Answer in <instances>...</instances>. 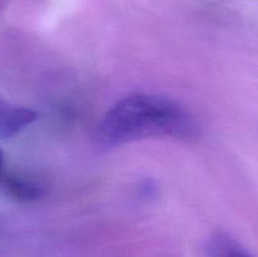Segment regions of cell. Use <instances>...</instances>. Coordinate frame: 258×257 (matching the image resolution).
Instances as JSON below:
<instances>
[{
	"instance_id": "5b68a950",
	"label": "cell",
	"mask_w": 258,
	"mask_h": 257,
	"mask_svg": "<svg viewBox=\"0 0 258 257\" xmlns=\"http://www.w3.org/2000/svg\"><path fill=\"white\" fill-rule=\"evenodd\" d=\"M3 160H4V159H3V153L2 150H0V180H2L3 178Z\"/></svg>"
},
{
	"instance_id": "6da1fadb",
	"label": "cell",
	"mask_w": 258,
	"mask_h": 257,
	"mask_svg": "<svg viewBox=\"0 0 258 257\" xmlns=\"http://www.w3.org/2000/svg\"><path fill=\"white\" fill-rule=\"evenodd\" d=\"M198 128L190 111L178 101L151 93H131L102 116L97 140L112 148L149 138L190 139Z\"/></svg>"
},
{
	"instance_id": "277c9868",
	"label": "cell",
	"mask_w": 258,
	"mask_h": 257,
	"mask_svg": "<svg viewBox=\"0 0 258 257\" xmlns=\"http://www.w3.org/2000/svg\"><path fill=\"white\" fill-rule=\"evenodd\" d=\"M212 252L214 257H252L248 252L223 237H219L213 242Z\"/></svg>"
},
{
	"instance_id": "7a4b0ae2",
	"label": "cell",
	"mask_w": 258,
	"mask_h": 257,
	"mask_svg": "<svg viewBox=\"0 0 258 257\" xmlns=\"http://www.w3.org/2000/svg\"><path fill=\"white\" fill-rule=\"evenodd\" d=\"M37 120V112L17 106L0 96V139H9Z\"/></svg>"
},
{
	"instance_id": "3957f363",
	"label": "cell",
	"mask_w": 258,
	"mask_h": 257,
	"mask_svg": "<svg viewBox=\"0 0 258 257\" xmlns=\"http://www.w3.org/2000/svg\"><path fill=\"white\" fill-rule=\"evenodd\" d=\"M5 186L13 197L24 201L40 198L45 191V184L29 174H10L4 179Z\"/></svg>"
}]
</instances>
